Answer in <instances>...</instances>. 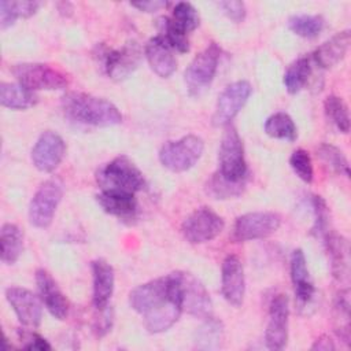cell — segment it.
<instances>
[{
  "label": "cell",
  "instance_id": "6da1fadb",
  "mask_svg": "<svg viewBox=\"0 0 351 351\" xmlns=\"http://www.w3.org/2000/svg\"><path fill=\"white\" fill-rule=\"evenodd\" d=\"M130 307L143 315L151 333L170 329L182 313L180 287L176 273L144 282L129 293Z\"/></svg>",
  "mask_w": 351,
  "mask_h": 351
},
{
  "label": "cell",
  "instance_id": "7a4b0ae2",
  "mask_svg": "<svg viewBox=\"0 0 351 351\" xmlns=\"http://www.w3.org/2000/svg\"><path fill=\"white\" fill-rule=\"evenodd\" d=\"M64 114L80 123L114 126L122 122L121 111L108 100L82 92H69L62 99Z\"/></svg>",
  "mask_w": 351,
  "mask_h": 351
},
{
  "label": "cell",
  "instance_id": "3957f363",
  "mask_svg": "<svg viewBox=\"0 0 351 351\" xmlns=\"http://www.w3.org/2000/svg\"><path fill=\"white\" fill-rule=\"evenodd\" d=\"M96 181L101 191H122L136 193L145 186L141 170L125 155L117 156L96 173Z\"/></svg>",
  "mask_w": 351,
  "mask_h": 351
},
{
  "label": "cell",
  "instance_id": "277c9868",
  "mask_svg": "<svg viewBox=\"0 0 351 351\" xmlns=\"http://www.w3.org/2000/svg\"><path fill=\"white\" fill-rule=\"evenodd\" d=\"M203 151V140L196 134H188L178 140L167 141L159 151V160L167 170L182 173L197 163Z\"/></svg>",
  "mask_w": 351,
  "mask_h": 351
},
{
  "label": "cell",
  "instance_id": "5b68a950",
  "mask_svg": "<svg viewBox=\"0 0 351 351\" xmlns=\"http://www.w3.org/2000/svg\"><path fill=\"white\" fill-rule=\"evenodd\" d=\"M221 56V49L217 44H210L202 52H199L188 64L184 73V81L188 93L193 97H199L211 85Z\"/></svg>",
  "mask_w": 351,
  "mask_h": 351
},
{
  "label": "cell",
  "instance_id": "8992f818",
  "mask_svg": "<svg viewBox=\"0 0 351 351\" xmlns=\"http://www.w3.org/2000/svg\"><path fill=\"white\" fill-rule=\"evenodd\" d=\"M12 74L21 85L33 92L62 90L69 85V78L63 71L45 63H18L12 67Z\"/></svg>",
  "mask_w": 351,
  "mask_h": 351
},
{
  "label": "cell",
  "instance_id": "52a82bcc",
  "mask_svg": "<svg viewBox=\"0 0 351 351\" xmlns=\"http://www.w3.org/2000/svg\"><path fill=\"white\" fill-rule=\"evenodd\" d=\"M219 173L230 181H244L247 178V163L244 158L243 141L232 125H228L218 149Z\"/></svg>",
  "mask_w": 351,
  "mask_h": 351
},
{
  "label": "cell",
  "instance_id": "ba28073f",
  "mask_svg": "<svg viewBox=\"0 0 351 351\" xmlns=\"http://www.w3.org/2000/svg\"><path fill=\"white\" fill-rule=\"evenodd\" d=\"M63 196V186L59 180L49 178L44 181L29 204V221L33 226L45 229L52 223L56 208Z\"/></svg>",
  "mask_w": 351,
  "mask_h": 351
},
{
  "label": "cell",
  "instance_id": "9c48e42d",
  "mask_svg": "<svg viewBox=\"0 0 351 351\" xmlns=\"http://www.w3.org/2000/svg\"><path fill=\"white\" fill-rule=\"evenodd\" d=\"M281 217L273 211H254L240 215L232 229V240L236 243L266 239L278 230Z\"/></svg>",
  "mask_w": 351,
  "mask_h": 351
},
{
  "label": "cell",
  "instance_id": "30bf717a",
  "mask_svg": "<svg viewBox=\"0 0 351 351\" xmlns=\"http://www.w3.org/2000/svg\"><path fill=\"white\" fill-rule=\"evenodd\" d=\"M181 295L182 311L196 318L206 319L211 317L213 303L206 287L193 274L186 271H174Z\"/></svg>",
  "mask_w": 351,
  "mask_h": 351
},
{
  "label": "cell",
  "instance_id": "8fae6325",
  "mask_svg": "<svg viewBox=\"0 0 351 351\" xmlns=\"http://www.w3.org/2000/svg\"><path fill=\"white\" fill-rule=\"evenodd\" d=\"M225 228L221 215L208 207H200L191 213L182 222L181 230L191 244H202L215 239Z\"/></svg>",
  "mask_w": 351,
  "mask_h": 351
},
{
  "label": "cell",
  "instance_id": "7c38bea8",
  "mask_svg": "<svg viewBox=\"0 0 351 351\" xmlns=\"http://www.w3.org/2000/svg\"><path fill=\"white\" fill-rule=\"evenodd\" d=\"M252 86L248 81L240 80L228 85L219 95L213 115L214 126H228L247 103Z\"/></svg>",
  "mask_w": 351,
  "mask_h": 351
},
{
  "label": "cell",
  "instance_id": "4fadbf2b",
  "mask_svg": "<svg viewBox=\"0 0 351 351\" xmlns=\"http://www.w3.org/2000/svg\"><path fill=\"white\" fill-rule=\"evenodd\" d=\"M288 298L284 293L274 295L269 306V322L265 332V343L269 350L285 347L288 340Z\"/></svg>",
  "mask_w": 351,
  "mask_h": 351
},
{
  "label": "cell",
  "instance_id": "5bb4252c",
  "mask_svg": "<svg viewBox=\"0 0 351 351\" xmlns=\"http://www.w3.org/2000/svg\"><path fill=\"white\" fill-rule=\"evenodd\" d=\"M64 154L66 144L63 138L52 130H45L40 134L32 149V162L37 170L51 173L60 165Z\"/></svg>",
  "mask_w": 351,
  "mask_h": 351
},
{
  "label": "cell",
  "instance_id": "9a60e30c",
  "mask_svg": "<svg viewBox=\"0 0 351 351\" xmlns=\"http://www.w3.org/2000/svg\"><path fill=\"white\" fill-rule=\"evenodd\" d=\"M100 58L107 75L121 81L137 69L141 59V51L136 43H128L118 49L104 48Z\"/></svg>",
  "mask_w": 351,
  "mask_h": 351
},
{
  "label": "cell",
  "instance_id": "2e32d148",
  "mask_svg": "<svg viewBox=\"0 0 351 351\" xmlns=\"http://www.w3.org/2000/svg\"><path fill=\"white\" fill-rule=\"evenodd\" d=\"M5 298L19 322L29 328H37L43 318V302L32 291L22 287L5 289Z\"/></svg>",
  "mask_w": 351,
  "mask_h": 351
},
{
  "label": "cell",
  "instance_id": "e0dca14e",
  "mask_svg": "<svg viewBox=\"0 0 351 351\" xmlns=\"http://www.w3.org/2000/svg\"><path fill=\"white\" fill-rule=\"evenodd\" d=\"M221 292L225 300L240 307L245 295V280L241 261L237 255L229 254L225 256L221 267Z\"/></svg>",
  "mask_w": 351,
  "mask_h": 351
},
{
  "label": "cell",
  "instance_id": "ac0fdd59",
  "mask_svg": "<svg viewBox=\"0 0 351 351\" xmlns=\"http://www.w3.org/2000/svg\"><path fill=\"white\" fill-rule=\"evenodd\" d=\"M36 284L38 296L49 314L56 319H64L69 314V302L52 276L44 269H38L36 271Z\"/></svg>",
  "mask_w": 351,
  "mask_h": 351
},
{
  "label": "cell",
  "instance_id": "d6986e66",
  "mask_svg": "<svg viewBox=\"0 0 351 351\" xmlns=\"http://www.w3.org/2000/svg\"><path fill=\"white\" fill-rule=\"evenodd\" d=\"M92 302L97 310L108 307V302L114 292L115 274L112 266L104 259L92 262Z\"/></svg>",
  "mask_w": 351,
  "mask_h": 351
},
{
  "label": "cell",
  "instance_id": "ffe728a7",
  "mask_svg": "<svg viewBox=\"0 0 351 351\" xmlns=\"http://www.w3.org/2000/svg\"><path fill=\"white\" fill-rule=\"evenodd\" d=\"M173 48L166 40L158 34L145 45V58L151 70L162 78H169L177 69V60L173 55Z\"/></svg>",
  "mask_w": 351,
  "mask_h": 351
},
{
  "label": "cell",
  "instance_id": "44dd1931",
  "mask_svg": "<svg viewBox=\"0 0 351 351\" xmlns=\"http://www.w3.org/2000/svg\"><path fill=\"white\" fill-rule=\"evenodd\" d=\"M291 280L295 289V296L300 307L308 304L315 293L314 284L310 277L307 261L302 250H295L291 255Z\"/></svg>",
  "mask_w": 351,
  "mask_h": 351
},
{
  "label": "cell",
  "instance_id": "7402d4cb",
  "mask_svg": "<svg viewBox=\"0 0 351 351\" xmlns=\"http://www.w3.org/2000/svg\"><path fill=\"white\" fill-rule=\"evenodd\" d=\"M96 200L107 214L119 219H133L138 211L137 199L130 192L101 191L96 196Z\"/></svg>",
  "mask_w": 351,
  "mask_h": 351
},
{
  "label": "cell",
  "instance_id": "603a6c76",
  "mask_svg": "<svg viewBox=\"0 0 351 351\" xmlns=\"http://www.w3.org/2000/svg\"><path fill=\"white\" fill-rule=\"evenodd\" d=\"M351 43L350 30H343L325 43H322L313 53L314 62L322 69H330L344 59Z\"/></svg>",
  "mask_w": 351,
  "mask_h": 351
},
{
  "label": "cell",
  "instance_id": "cb8c5ba5",
  "mask_svg": "<svg viewBox=\"0 0 351 351\" xmlns=\"http://www.w3.org/2000/svg\"><path fill=\"white\" fill-rule=\"evenodd\" d=\"M324 237H325L326 251L329 255L333 277L339 281L348 280L350 255H348L347 240L335 232H326Z\"/></svg>",
  "mask_w": 351,
  "mask_h": 351
},
{
  "label": "cell",
  "instance_id": "d4e9b609",
  "mask_svg": "<svg viewBox=\"0 0 351 351\" xmlns=\"http://www.w3.org/2000/svg\"><path fill=\"white\" fill-rule=\"evenodd\" d=\"M37 100V95L19 82H1L0 85V103L3 107L11 110H26L33 107Z\"/></svg>",
  "mask_w": 351,
  "mask_h": 351
},
{
  "label": "cell",
  "instance_id": "484cf974",
  "mask_svg": "<svg viewBox=\"0 0 351 351\" xmlns=\"http://www.w3.org/2000/svg\"><path fill=\"white\" fill-rule=\"evenodd\" d=\"M1 262L5 265H14L23 250V234L21 229L14 223H4L0 230Z\"/></svg>",
  "mask_w": 351,
  "mask_h": 351
},
{
  "label": "cell",
  "instance_id": "4316f807",
  "mask_svg": "<svg viewBox=\"0 0 351 351\" xmlns=\"http://www.w3.org/2000/svg\"><path fill=\"white\" fill-rule=\"evenodd\" d=\"M245 188V180L244 181H230L225 178L219 171L214 173L206 182V193L217 200L223 199H232L237 197L243 193Z\"/></svg>",
  "mask_w": 351,
  "mask_h": 351
},
{
  "label": "cell",
  "instance_id": "83f0119b",
  "mask_svg": "<svg viewBox=\"0 0 351 351\" xmlns=\"http://www.w3.org/2000/svg\"><path fill=\"white\" fill-rule=\"evenodd\" d=\"M38 1H0V27L4 30L15 23L18 18H30L37 12Z\"/></svg>",
  "mask_w": 351,
  "mask_h": 351
},
{
  "label": "cell",
  "instance_id": "f1b7e54d",
  "mask_svg": "<svg viewBox=\"0 0 351 351\" xmlns=\"http://www.w3.org/2000/svg\"><path fill=\"white\" fill-rule=\"evenodd\" d=\"M265 132L267 136L278 140L295 141L298 137V129L293 119L282 111L271 114L265 121Z\"/></svg>",
  "mask_w": 351,
  "mask_h": 351
},
{
  "label": "cell",
  "instance_id": "f546056e",
  "mask_svg": "<svg viewBox=\"0 0 351 351\" xmlns=\"http://www.w3.org/2000/svg\"><path fill=\"white\" fill-rule=\"evenodd\" d=\"M310 75H311L310 59L308 58L296 59L293 63L288 66L287 71L284 73L285 89L292 95L300 92L306 86Z\"/></svg>",
  "mask_w": 351,
  "mask_h": 351
},
{
  "label": "cell",
  "instance_id": "4dcf8cb0",
  "mask_svg": "<svg viewBox=\"0 0 351 351\" xmlns=\"http://www.w3.org/2000/svg\"><path fill=\"white\" fill-rule=\"evenodd\" d=\"M335 330L336 335L347 344H350V291L341 289L333 304Z\"/></svg>",
  "mask_w": 351,
  "mask_h": 351
},
{
  "label": "cell",
  "instance_id": "1f68e13d",
  "mask_svg": "<svg viewBox=\"0 0 351 351\" xmlns=\"http://www.w3.org/2000/svg\"><path fill=\"white\" fill-rule=\"evenodd\" d=\"M325 26V21L321 15H310V14H299L293 15L288 21V27L303 38H314L317 37Z\"/></svg>",
  "mask_w": 351,
  "mask_h": 351
},
{
  "label": "cell",
  "instance_id": "d6a6232c",
  "mask_svg": "<svg viewBox=\"0 0 351 351\" xmlns=\"http://www.w3.org/2000/svg\"><path fill=\"white\" fill-rule=\"evenodd\" d=\"M169 19L173 23V26L184 34L193 32L199 26V22H200L197 10L191 3H186V1L177 3L173 10L171 18H169Z\"/></svg>",
  "mask_w": 351,
  "mask_h": 351
},
{
  "label": "cell",
  "instance_id": "836d02e7",
  "mask_svg": "<svg viewBox=\"0 0 351 351\" xmlns=\"http://www.w3.org/2000/svg\"><path fill=\"white\" fill-rule=\"evenodd\" d=\"M324 108L328 119L337 128V130L341 133H348L350 115L346 101L336 95H329L324 101Z\"/></svg>",
  "mask_w": 351,
  "mask_h": 351
},
{
  "label": "cell",
  "instance_id": "e575fe53",
  "mask_svg": "<svg viewBox=\"0 0 351 351\" xmlns=\"http://www.w3.org/2000/svg\"><path fill=\"white\" fill-rule=\"evenodd\" d=\"M317 155L318 158L328 166L330 167L335 173L337 174H344L346 177L350 176V166L348 160L344 156V154L335 145L322 143L317 148Z\"/></svg>",
  "mask_w": 351,
  "mask_h": 351
},
{
  "label": "cell",
  "instance_id": "d590c367",
  "mask_svg": "<svg viewBox=\"0 0 351 351\" xmlns=\"http://www.w3.org/2000/svg\"><path fill=\"white\" fill-rule=\"evenodd\" d=\"M159 27H160V36L166 40V43L174 49L181 53H185L189 51V41L186 38V34L177 30L169 18H160L159 19Z\"/></svg>",
  "mask_w": 351,
  "mask_h": 351
},
{
  "label": "cell",
  "instance_id": "8d00e7d4",
  "mask_svg": "<svg viewBox=\"0 0 351 351\" xmlns=\"http://www.w3.org/2000/svg\"><path fill=\"white\" fill-rule=\"evenodd\" d=\"M222 336V326L221 322L214 319L213 315L206 318V322L197 332L199 347L202 348H213L219 346V340Z\"/></svg>",
  "mask_w": 351,
  "mask_h": 351
},
{
  "label": "cell",
  "instance_id": "74e56055",
  "mask_svg": "<svg viewBox=\"0 0 351 351\" xmlns=\"http://www.w3.org/2000/svg\"><path fill=\"white\" fill-rule=\"evenodd\" d=\"M289 165L293 170V173L304 182H311L314 176L313 162L306 149H295L289 158Z\"/></svg>",
  "mask_w": 351,
  "mask_h": 351
},
{
  "label": "cell",
  "instance_id": "f35d334b",
  "mask_svg": "<svg viewBox=\"0 0 351 351\" xmlns=\"http://www.w3.org/2000/svg\"><path fill=\"white\" fill-rule=\"evenodd\" d=\"M313 208H314V226L313 233L324 236L328 230V207L325 200L321 196H313Z\"/></svg>",
  "mask_w": 351,
  "mask_h": 351
},
{
  "label": "cell",
  "instance_id": "ab89813d",
  "mask_svg": "<svg viewBox=\"0 0 351 351\" xmlns=\"http://www.w3.org/2000/svg\"><path fill=\"white\" fill-rule=\"evenodd\" d=\"M217 5L222 10V12L233 22L240 23L244 21L247 10H245V4L243 1H237V0H228V1H219L217 3Z\"/></svg>",
  "mask_w": 351,
  "mask_h": 351
},
{
  "label": "cell",
  "instance_id": "60d3db41",
  "mask_svg": "<svg viewBox=\"0 0 351 351\" xmlns=\"http://www.w3.org/2000/svg\"><path fill=\"white\" fill-rule=\"evenodd\" d=\"M23 337L26 340V344L23 346V348H26V350H38V351L51 350L49 343L37 333H25Z\"/></svg>",
  "mask_w": 351,
  "mask_h": 351
},
{
  "label": "cell",
  "instance_id": "b9f144b4",
  "mask_svg": "<svg viewBox=\"0 0 351 351\" xmlns=\"http://www.w3.org/2000/svg\"><path fill=\"white\" fill-rule=\"evenodd\" d=\"M132 7L143 11V12H156L162 8H166L169 5V1L165 0H147V1H137L130 3Z\"/></svg>",
  "mask_w": 351,
  "mask_h": 351
},
{
  "label": "cell",
  "instance_id": "7bdbcfd3",
  "mask_svg": "<svg viewBox=\"0 0 351 351\" xmlns=\"http://www.w3.org/2000/svg\"><path fill=\"white\" fill-rule=\"evenodd\" d=\"M99 311H101V318L97 319V322H96V325H95V330H96V333H97L99 336H103V335H106V333L110 330V328H111V314H110V311H108L107 307L103 308V310H99Z\"/></svg>",
  "mask_w": 351,
  "mask_h": 351
},
{
  "label": "cell",
  "instance_id": "ee69618b",
  "mask_svg": "<svg viewBox=\"0 0 351 351\" xmlns=\"http://www.w3.org/2000/svg\"><path fill=\"white\" fill-rule=\"evenodd\" d=\"M335 348V344L332 343V340L328 337V336H321L318 337L314 344L311 346V350H322V351H326V350H333Z\"/></svg>",
  "mask_w": 351,
  "mask_h": 351
}]
</instances>
